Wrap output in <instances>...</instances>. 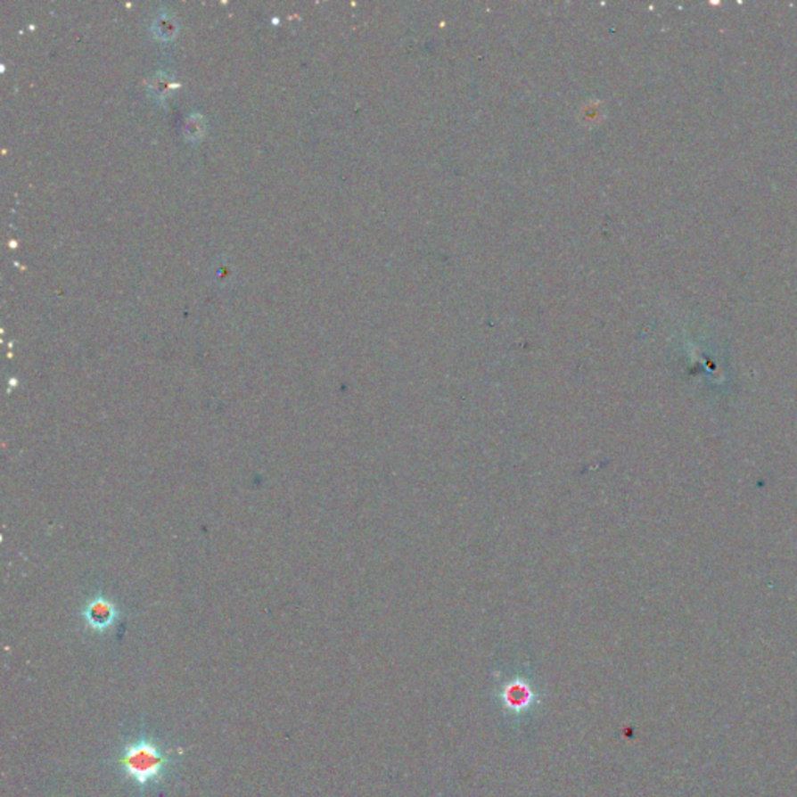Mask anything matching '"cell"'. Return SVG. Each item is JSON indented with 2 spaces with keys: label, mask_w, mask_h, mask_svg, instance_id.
Here are the masks:
<instances>
[{
  "label": "cell",
  "mask_w": 797,
  "mask_h": 797,
  "mask_svg": "<svg viewBox=\"0 0 797 797\" xmlns=\"http://www.w3.org/2000/svg\"><path fill=\"white\" fill-rule=\"evenodd\" d=\"M505 698H506L509 707L515 709V711H519V709H522V707H528V705L531 704V692H530L528 686H522V684L509 686L508 692L505 694Z\"/></svg>",
  "instance_id": "2"
},
{
  "label": "cell",
  "mask_w": 797,
  "mask_h": 797,
  "mask_svg": "<svg viewBox=\"0 0 797 797\" xmlns=\"http://www.w3.org/2000/svg\"><path fill=\"white\" fill-rule=\"evenodd\" d=\"M175 749H167L153 736L141 734L125 743L117 757L123 779L133 784L141 794L153 792L166 782L177 765Z\"/></svg>",
  "instance_id": "1"
}]
</instances>
